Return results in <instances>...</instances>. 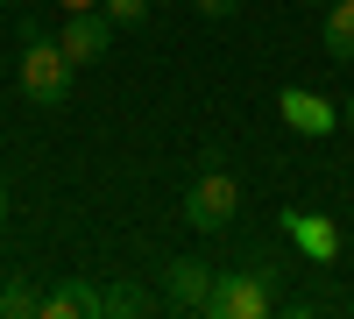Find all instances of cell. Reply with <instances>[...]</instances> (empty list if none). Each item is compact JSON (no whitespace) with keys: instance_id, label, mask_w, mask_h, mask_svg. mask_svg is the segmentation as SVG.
Wrapping results in <instances>:
<instances>
[{"instance_id":"6da1fadb","label":"cell","mask_w":354,"mask_h":319,"mask_svg":"<svg viewBox=\"0 0 354 319\" xmlns=\"http://www.w3.org/2000/svg\"><path fill=\"white\" fill-rule=\"evenodd\" d=\"M15 85L28 107H64L71 100V57L57 36H43L36 21L21 28V57H15Z\"/></svg>"},{"instance_id":"7a4b0ae2","label":"cell","mask_w":354,"mask_h":319,"mask_svg":"<svg viewBox=\"0 0 354 319\" xmlns=\"http://www.w3.org/2000/svg\"><path fill=\"white\" fill-rule=\"evenodd\" d=\"M213 319H270L277 312V270L270 263H248V270H220L213 277V298H205Z\"/></svg>"},{"instance_id":"3957f363","label":"cell","mask_w":354,"mask_h":319,"mask_svg":"<svg viewBox=\"0 0 354 319\" xmlns=\"http://www.w3.org/2000/svg\"><path fill=\"white\" fill-rule=\"evenodd\" d=\"M234 213H241V178H234V170H198V178L185 185V220L198 227V235L234 227Z\"/></svg>"},{"instance_id":"277c9868","label":"cell","mask_w":354,"mask_h":319,"mask_svg":"<svg viewBox=\"0 0 354 319\" xmlns=\"http://www.w3.org/2000/svg\"><path fill=\"white\" fill-rule=\"evenodd\" d=\"M113 36H121V28H113L100 8H78V15H64V57H71V71H85V64H100V57L113 50Z\"/></svg>"},{"instance_id":"5b68a950","label":"cell","mask_w":354,"mask_h":319,"mask_svg":"<svg viewBox=\"0 0 354 319\" xmlns=\"http://www.w3.org/2000/svg\"><path fill=\"white\" fill-rule=\"evenodd\" d=\"M213 263L205 255H177L170 263V277H163V305L170 312H205V298H213Z\"/></svg>"},{"instance_id":"8992f818","label":"cell","mask_w":354,"mask_h":319,"mask_svg":"<svg viewBox=\"0 0 354 319\" xmlns=\"http://www.w3.org/2000/svg\"><path fill=\"white\" fill-rule=\"evenodd\" d=\"M277 113H283L290 135H333V128H340V107L319 100V93H305V85H283V93H277Z\"/></svg>"},{"instance_id":"52a82bcc","label":"cell","mask_w":354,"mask_h":319,"mask_svg":"<svg viewBox=\"0 0 354 319\" xmlns=\"http://www.w3.org/2000/svg\"><path fill=\"white\" fill-rule=\"evenodd\" d=\"M43 319H100V291L85 277H64L57 291H43Z\"/></svg>"},{"instance_id":"ba28073f","label":"cell","mask_w":354,"mask_h":319,"mask_svg":"<svg viewBox=\"0 0 354 319\" xmlns=\"http://www.w3.org/2000/svg\"><path fill=\"white\" fill-rule=\"evenodd\" d=\"M283 235L298 241L305 255H319V263H326V255H340V235H333L319 213H283Z\"/></svg>"},{"instance_id":"9c48e42d","label":"cell","mask_w":354,"mask_h":319,"mask_svg":"<svg viewBox=\"0 0 354 319\" xmlns=\"http://www.w3.org/2000/svg\"><path fill=\"white\" fill-rule=\"evenodd\" d=\"M333 64H354V0H326V28H319Z\"/></svg>"},{"instance_id":"30bf717a","label":"cell","mask_w":354,"mask_h":319,"mask_svg":"<svg viewBox=\"0 0 354 319\" xmlns=\"http://www.w3.org/2000/svg\"><path fill=\"white\" fill-rule=\"evenodd\" d=\"M0 319H43V291L28 284L21 270H15V284L0 291Z\"/></svg>"},{"instance_id":"8fae6325","label":"cell","mask_w":354,"mask_h":319,"mask_svg":"<svg viewBox=\"0 0 354 319\" xmlns=\"http://www.w3.org/2000/svg\"><path fill=\"white\" fill-rule=\"evenodd\" d=\"M135 312H149V291H135V284L100 291V319H135Z\"/></svg>"},{"instance_id":"7c38bea8","label":"cell","mask_w":354,"mask_h":319,"mask_svg":"<svg viewBox=\"0 0 354 319\" xmlns=\"http://www.w3.org/2000/svg\"><path fill=\"white\" fill-rule=\"evenodd\" d=\"M100 15L113 28H142V21H149V0H100Z\"/></svg>"},{"instance_id":"4fadbf2b","label":"cell","mask_w":354,"mask_h":319,"mask_svg":"<svg viewBox=\"0 0 354 319\" xmlns=\"http://www.w3.org/2000/svg\"><path fill=\"white\" fill-rule=\"evenodd\" d=\"M192 8H198L205 21H227V15H241V0H192Z\"/></svg>"},{"instance_id":"5bb4252c","label":"cell","mask_w":354,"mask_h":319,"mask_svg":"<svg viewBox=\"0 0 354 319\" xmlns=\"http://www.w3.org/2000/svg\"><path fill=\"white\" fill-rule=\"evenodd\" d=\"M8 213H15V192H8V178H0V227H8Z\"/></svg>"},{"instance_id":"9a60e30c","label":"cell","mask_w":354,"mask_h":319,"mask_svg":"<svg viewBox=\"0 0 354 319\" xmlns=\"http://www.w3.org/2000/svg\"><path fill=\"white\" fill-rule=\"evenodd\" d=\"M57 8H64V15H78V8H100V0H57Z\"/></svg>"},{"instance_id":"2e32d148","label":"cell","mask_w":354,"mask_h":319,"mask_svg":"<svg viewBox=\"0 0 354 319\" xmlns=\"http://www.w3.org/2000/svg\"><path fill=\"white\" fill-rule=\"evenodd\" d=\"M340 128H354V100H347V107H340Z\"/></svg>"},{"instance_id":"e0dca14e","label":"cell","mask_w":354,"mask_h":319,"mask_svg":"<svg viewBox=\"0 0 354 319\" xmlns=\"http://www.w3.org/2000/svg\"><path fill=\"white\" fill-rule=\"evenodd\" d=\"M305 8H326V0H305Z\"/></svg>"},{"instance_id":"ac0fdd59","label":"cell","mask_w":354,"mask_h":319,"mask_svg":"<svg viewBox=\"0 0 354 319\" xmlns=\"http://www.w3.org/2000/svg\"><path fill=\"white\" fill-rule=\"evenodd\" d=\"M0 8H8V0H0Z\"/></svg>"},{"instance_id":"d6986e66","label":"cell","mask_w":354,"mask_h":319,"mask_svg":"<svg viewBox=\"0 0 354 319\" xmlns=\"http://www.w3.org/2000/svg\"><path fill=\"white\" fill-rule=\"evenodd\" d=\"M347 248H354V241H347Z\"/></svg>"}]
</instances>
